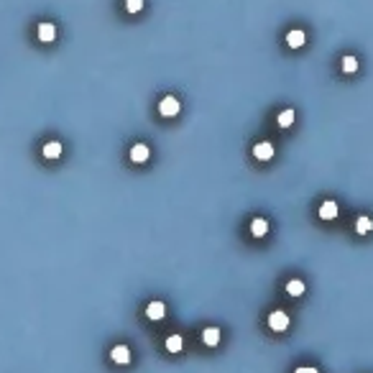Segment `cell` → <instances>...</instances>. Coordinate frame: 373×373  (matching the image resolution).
<instances>
[{
    "mask_svg": "<svg viewBox=\"0 0 373 373\" xmlns=\"http://www.w3.org/2000/svg\"><path fill=\"white\" fill-rule=\"evenodd\" d=\"M179 108H182V105H179V100H176L174 95H166V97L161 100V103H159V112H161L164 118H174V115H179Z\"/></svg>",
    "mask_w": 373,
    "mask_h": 373,
    "instance_id": "6da1fadb",
    "label": "cell"
},
{
    "mask_svg": "<svg viewBox=\"0 0 373 373\" xmlns=\"http://www.w3.org/2000/svg\"><path fill=\"white\" fill-rule=\"evenodd\" d=\"M268 327H271V330H276V332H284L286 327H289V314L281 312V309L271 312L268 314Z\"/></svg>",
    "mask_w": 373,
    "mask_h": 373,
    "instance_id": "7a4b0ae2",
    "label": "cell"
},
{
    "mask_svg": "<svg viewBox=\"0 0 373 373\" xmlns=\"http://www.w3.org/2000/svg\"><path fill=\"white\" fill-rule=\"evenodd\" d=\"M304 44H307V33H304L302 28H291L286 33V46L289 49H302Z\"/></svg>",
    "mask_w": 373,
    "mask_h": 373,
    "instance_id": "3957f363",
    "label": "cell"
},
{
    "mask_svg": "<svg viewBox=\"0 0 373 373\" xmlns=\"http://www.w3.org/2000/svg\"><path fill=\"white\" fill-rule=\"evenodd\" d=\"M253 156H256L258 161H268V159H274V143H268V141L256 143V146H253Z\"/></svg>",
    "mask_w": 373,
    "mask_h": 373,
    "instance_id": "277c9868",
    "label": "cell"
},
{
    "mask_svg": "<svg viewBox=\"0 0 373 373\" xmlns=\"http://www.w3.org/2000/svg\"><path fill=\"white\" fill-rule=\"evenodd\" d=\"M149 156H151V149L146 143H135L131 149V161L133 164H146V161H149Z\"/></svg>",
    "mask_w": 373,
    "mask_h": 373,
    "instance_id": "5b68a950",
    "label": "cell"
},
{
    "mask_svg": "<svg viewBox=\"0 0 373 373\" xmlns=\"http://www.w3.org/2000/svg\"><path fill=\"white\" fill-rule=\"evenodd\" d=\"M110 358L115 360V363L126 366V363H131V348L128 345H115V348L110 350Z\"/></svg>",
    "mask_w": 373,
    "mask_h": 373,
    "instance_id": "8992f818",
    "label": "cell"
},
{
    "mask_svg": "<svg viewBox=\"0 0 373 373\" xmlns=\"http://www.w3.org/2000/svg\"><path fill=\"white\" fill-rule=\"evenodd\" d=\"M56 39V26L49 23V21H44V23H39V41L44 44H51Z\"/></svg>",
    "mask_w": 373,
    "mask_h": 373,
    "instance_id": "52a82bcc",
    "label": "cell"
},
{
    "mask_svg": "<svg viewBox=\"0 0 373 373\" xmlns=\"http://www.w3.org/2000/svg\"><path fill=\"white\" fill-rule=\"evenodd\" d=\"M166 314V304L164 302H151L149 307H146V317L149 320H161Z\"/></svg>",
    "mask_w": 373,
    "mask_h": 373,
    "instance_id": "ba28073f",
    "label": "cell"
},
{
    "mask_svg": "<svg viewBox=\"0 0 373 373\" xmlns=\"http://www.w3.org/2000/svg\"><path fill=\"white\" fill-rule=\"evenodd\" d=\"M202 343L205 345H218L220 343V330L218 327H205V330H202Z\"/></svg>",
    "mask_w": 373,
    "mask_h": 373,
    "instance_id": "9c48e42d",
    "label": "cell"
},
{
    "mask_svg": "<svg viewBox=\"0 0 373 373\" xmlns=\"http://www.w3.org/2000/svg\"><path fill=\"white\" fill-rule=\"evenodd\" d=\"M320 218H322V220H335V218H337V205H335L332 199L322 202V207H320Z\"/></svg>",
    "mask_w": 373,
    "mask_h": 373,
    "instance_id": "30bf717a",
    "label": "cell"
},
{
    "mask_svg": "<svg viewBox=\"0 0 373 373\" xmlns=\"http://www.w3.org/2000/svg\"><path fill=\"white\" fill-rule=\"evenodd\" d=\"M251 233H253V238H263V235L268 233V222L263 218H253L251 222Z\"/></svg>",
    "mask_w": 373,
    "mask_h": 373,
    "instance_id": "8fae6325",
    "label": "cell"
},
{
    "mask_svg": "<svg viewBox=\"0 0 373 373\" xmlns=\"http://www.w3.org/2000/svg\"><path fill=\"white\" fill-rule=\"evenodd\" d=\"M44 156H46V159H59L62 156V143L59 141H49L46 146H44Z\"/></svg>",
    "mask_w": 373,
    "mask_h": 373,
    "instance_id": "7c38bea8",
    "label": "cell"
},
{
    "mask_svg": "<svg viewBox=\"0 0 373 373\" xmlns=\"http://www.w3.org/2000/svg\"><path fill=\"white\" fill-rule=\"evenodd\" d=\"M340 66H343V72H345V74H355V72H358V59H355L353 54H348V56H343Z\"/></svg>",
    "mask_w": 373,
    "mask_h": 373,
    "instance_id": "4fadbf2b",
    "label": "cell"
},
{
    "mask_svg": "<svg viewBox=\"0 0 373 373\" xmlns=\"http://www.w3.org/2000/svg\"><path fill=\"white\" fill-rule=\"evenodd\" d=\"M182 348H184L182 335H169V337H166V350H169V353H179Z\"/></svg>",
    "mask_w": 373,
    "mask_h": 373,
    "instance_id": "5bb4252c",
    "label": "cell"
},
{
    "mask_svg": "<svg viewBox=\"0 0 373 373\" xmlns=\"http://www.w3.org/2000/svg\"><path fill=\"white\" fill-rule=\"evenodd\" d=\"M371 230H373V220H371V218H366V215H363V218H358V220H355V233L368 235Z\"/></svg>",
    "mask_w": 373,
    "mask_h": 373,
    "instance_id": "9a60e30c",
    "label": "cell"
},
{
    "mask_svg": "<svg viewBox=\"0 0 373 373\" xmlns=\"http://www.w3.org/2000/svg\"><path fill=\"white\" fill-rule=\"evenodd\" d=\"M286 291L291 294V297H302V294H304V281H299V279H291L289 284H286Z\"/></svg>",
    "mask_w": 373,
    "mask_h": 373,
    "instance_id": "2e32d148",
    "label": "cell"
},
{
    "mask_svg": "<svg viewBox=\"0 0 373 373\" xmlns=\"http://www.w3.org/2000/svg\"><path fill=\"white\" fill-rule=\"evenodd\" d=\"M291 123H294V110H281L279 112V126L281 128H289Z\"/></svg>",
    "mask_w": 373,
    "mask_h": 373,
    "instance_id": "e0dca14e",
    "label": "cell"
},
{
    "mask_svg": "<svg viewBox=\"0 0 373 373\" xmlns=\"http://www.w3.org/2000/svg\"><path fill=\"white\" fill-rule=\"evenodd\" d=\"M126 10H128V13H141V10H143V0H126Z\"/></svg>",
    "mask_w": 373,
    "mask_h": 373,
    "instance_id": "ac0fdd59",
    "label": "cell"
},
{
    "mask_svg": "<svg viewBox=\"0 0 373 373\" xmlns=\"http://www.w3.org/2000/svg\"><path fill=\"white\" fill-rule=\"evenodd\" d=\"M294 373H320V371H317V368H309V366H299Z\"/></svg>",
    "mask_w": 373,
    "mask_h": 373,
    "instance_id": "d6986e66",
    "label": "cell"
}]
</instances>
